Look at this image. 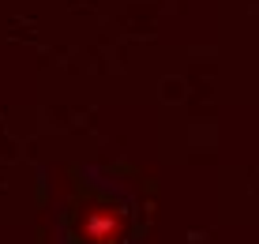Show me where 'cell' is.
I'll use <instances>...</instances> for the list:
<instances>
[{
    "instance_id": "cell-1",
    "label": "cell",
    "mask_w": 259,
    "mask_h": 244,
    "mask_svg": "<svg viewBox=\"0 0 259 244\" xmlns=\"http://www.w3.org/2000/svg\"><path fill=\"white\" fill-rule=\"evenodd\" d=\"M83 233L91 244H113V237L120 233V222H117V214H109V207H94L83 222Z\"/></svg>"
}]
</instances>
